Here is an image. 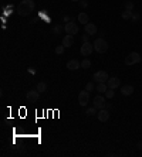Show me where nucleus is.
<instances>
[{"instance_id": "nucleus-4", "label": "nucleus", "mask_w": 142, "mask_h": 157, "mask_svg": "<svg viewBox=\"0 0 142 157\" xmlns=\"http://www.w3.org/2000/svg\"><path fill=\"white\" fill-rule=\"evenodd\" d=\"M64 30H66L67 34H71V35H74V34H77L78 33V27H77V24L74 23V21H68L66 26H64Z\"/></svg>"}, {"instance_id": "nucleus-32", "label": "nucleus", "mask_w": 142, "mask_h": 157, "mask_svg": "<svg viewBox=\"0 0 142 157\" xmlns=\"http://www.w3.org/2000/svg\"><path fill=\"white\" fill-rule=\"evenodd\" d=\"M138 149H142V142H139V143H138Z\"/></svg>"}, {"instance_id": "nucleus-34", "label": "nucleus", "mask_w": 142, "mask_h": 157, "mask_svg": "<svg viewBox=\"0 0 142 157\" xmlns=\"http://www.w3.org/2000/svg\"><path fill=\"white\" fill-rule=\"evenodd\" d=\"M141 57H142V54H141Z\"/></svg>"}, {"instance_id": "nucleus-31", "label": "nucleus", "mask_w": 142, "mask_h": 157, "mask_svg": "<svg viewBox=\"0 0 142 157\" xmlns=\"http://www.w3.org/2000/svg\"><path fill=\"white\" fill-rule=\"evenodd\" d=\"M64 21H70V17L68 16H64Z\"/></svg>"}, {"instance_id": "nucleus-11", "label": "nucleus", "mask_w": 142, "mask_h": 157, "mask_svg": "<svg viewBox=\"0 0 142 157\" xmlns=\"http://www.w3.org/2000/svg\"><path fill=\"white\" fill-rule=\"evenodd\" d=\"M107 85H108V88H111V89H115V88H118L121 85V81L117 76H112V78H109L108 81H107Z\"/></svg>"}, {"instance_id": "nucleus-22", "label": "nucleus", "mask_w": 142, "mask_h": 157, "mask_svg": "<svg viewBox=\"0 0 142 157\" xmlns=\"http://www.w3.org/2000/svg\"><path fill=\"white\" fill-rule=\"evenodd\" d=\"M125 10H134V1H131V0L125 1Z\"/></svg>"}, {"instance_id": "nucleus-3", "label": "nucleus", "mask_w": 142, "mask_h": 157, "mask_svg": "<svg viewBox=\"0 0 142 157\" xmlns=\"http://www.w3.org/2000/svg\"><path fill=\"white\" fill-rule=\"evenodd\" d=\"M139 61H142V57L135 51L131 52V54H128V57L125 58V64H127V65H134V64H138Z\"/></svg>"}, {"instance_id": "nucleus-30", "label": "nucleus", "mask_w": 142, "mask_h": 157, "mask_svg": "<svg viewBox=\"0 0 142 157\" xmlns=\"http://www.w3.org/2000/svg\"><path fill=\"white\" fill-rule=\"evenodd\" d=\"M112 106H111V104H105V109H111Z\"/></svg>"}, {"instance_id": "nucleus-6", "label": "nucleus", "mask_w": 142, "mask_h": 157, "mask_svg": "<svg viewBox=\"0 0 142 157\" xmlns=\"http://www.w3.org/2000/svg\"><path fill=\"white\" fill-rule=\"evenodd\" d=\"M88 101H90V92L88 91H81L78 94V102H80V105L81 106H87Z\"/></svg>"}, {"instance_id": "nucleus-16", "label": "nucleus", "mask_w": 142, "mask_h": 157, "mask_svg": "<svg viewBox=\"0 0 142 157\" xmlns=\"http://www.w3.org/2000/svg\"><path fill=\"white\" fill-rule=\"evenodd\" d=\"M88 20H90V19H88V14L85 13V11H81V13L78 14V21H80V23H83L84 26L88 24Z\"/></svg>"}, {"instance_id": "nucleus-12", "label": "nucleus", "mask_w": 142, "mask_h": 157, "mask_svg": "<svg viewBox=\"0 0 142 157\" xmlns=\"http://www.w3.org/2000/svg\"><path fill=\"white\" fill-rule=\"evenodd\" d=\"M84 28H85V33H87L88 35H94V34L97 33V30H98L97 26H95L94 23H88V24H85Z\"/></svg>"}, {"instance_id": "nucleus-28", "label": "nucleus", "mask_w": 142, "mask_h": 157, "mask_svg": "<svg viewBox=\"0 0 142 157\" xmlns=\"http://www.w3.org/2000/svg\"><path fill=\"white\" fill-rule=\"evenodd\" d=\"M78 3H80V6H81V7H87V6H88V3H87V1H84V0H80Z\"/></svg>"}, {"instance_id": "nucleus-23", "label": "nucleus", "mask_w": 142, "mask_h": 157, "mask_svg": "<svg viewBox=\"0 0 142 157\" xmlns=\"http://www.w3.org/2000/svg\"><path fill=\"white\" fill-rule=\"evenodd\" d=\"M64 48H66V47H64V45H57V47H55V54H58V55H61V54H63V52H64Z\"/></svg>"}, {"instance_id": "nucleus-20", "label": "nucleus", "mask_w": 142, "mask_h": 157, "mask_svg": "<svg viewBox=\"0 0 142 157\" xmlns=\"http://www.w3.org/2000/svg\"><path fill=\"white\" fill-rule=\"evenodd\" d=\"M63 30H64V27H63L61 24H57V26H54V28H53V33L58 35V34H61V33H63Z\"/></svg>"}, {"instance_id": "nucleus-19", "label": "nucleus", "mask_w": 142, "mask_h": 157, "mask_svg": "<svg viewBox=\"0 0 142 157\" xmlns=\"http://www.w3.org/2000/svg\"><path fill=\"white\" fill-rule=\"evenodd\" d=\"M37 91L38 92H45L47 91V84L45 82H38L37 84Z\"/></svg>"}, {"instance_id": "nucleus-7", "label": "nucleus", "mask_w": 142, "mask_h": 157, "mask_svg": "<svg viewBox=\"0 0 142 157\" xmlns=\"http://www.w3.org/2000/svg\"><path fill=\"white\" fill-rule=\"evenodd\" d=\"M92 51H94V44H91V42L87 41L81 45V54H83L84 57H88Z\"/></svg>"}, {"instance_id": "nucleus-15", "label": "nucleus", "mask_w": 142, "mask_h": 157, "mask_svg": "<svg viewBox=\"0 0 142 157\" xmlns=\"http://www.w3.org/2000/svg\"><path fill=\"white\" fill-rule=\"evenodd\" d=\"M121 94L124 95V96H129V95H132L134 94V86H131V85H124L122 89H121Z\"/></svg>"}, {"instance_id": "nucleus-8", "label": "nucleus", "mask_w": 142, "mask_h": 157, "mask_svg": "<svg viewBox=\"0 0 142 157\" xmlns=\"http://www.w3.org/2000/svg\"><path fill=\"white\" fill-rule=\"evenodd\" d=\"M94 108H97L98 110L105 108V98H104L101 94L97 95V96L94 98Z\"/></svg>"}, {"instance_id": "nucleus-1", "label": "nucleus", "mask_w": 142, "mask_h": 157, "mask_svg": "<svg viewBox=\"0 0 142 157\" xmlns=\"http://www.w3.org/2000/svg\"><path fill=\"white\" fill-rule=\"evenodd\" d=\"M34 7H36V4H34L33 0H22L20 4H19V7H17V10H19L20 16L26 17V16H29L34 10Z\"/></svg>"}, {"instance_id": "nucleus-9", "label": "nucleus", "mask_w": 142, "mask_h": 157, "mask_svg": "<svg viewBox=\"0 0 142 157\" xmlns=\"http://www.w3.org/2000/svg\"><path fill=\"white\" fill-rule=\"evenodd\" d=\"M26 98H27V101H29V102L34 104V102H37V101H38V98H40V92H38L37 89H36V91H29L27 95H26Z\"/></svg>"}, {"instance_id": "nucleus-25", "label": "nucleus", "mask_w": 142, "mask_h": 157, "mask_svg": "<svg viewBox=\"0 0 142 157\" xmlns=\"http://www.w3.org/2000/svg\"><path fill=\"white\" fill-rule=\"evenodd\" d=\"M114 95H115V92H114V89H111V88H108V89H107V92H105V96L111 99V98H114Z\"/></svg>"}, {"instance_id": "nucleus-10", "label": "nucleus", "mask_w": 142, "mask_h": 157, "mask_svg": "<svg viewBox=\"0 0 142 157\" xmlns=\"http://www.w3.org/2000/svg\"><path fill=\"white\" fill-rule=\"evenodd\" d=\"M97 116H98V120H99V122H107V120L109 119L108 109H99L98 113H97Z\"/></svg>"}, {"instance_id": "nucleus-18", "label": "nucleus", "mask_w": 142, "mask_h": 157, "mask_svg": "<svg viewBox=\"0 0 142 157\" xmlns=\"http://www.w3.org/2000/svg\"><path fill=\"white\" fill-rule=\"evenodd\" d=\"M121 16H122V19H124V20H131V19H132V11L131 10H124Z\"/></svg>"}, {"instance_id": "nucleus-5", "label": "nucleus", "mask_w": 142, "mask_h": 157, "mask_svg": "<svg viewBox=\"0 0 142 157\" xmlns=\"http://www.w3.org/2000/svg\"><path fill=\"white\" fill-rule=\"evenodd\" d=\"M94 81H97V82H107L109 79L108 74L105 72V71H97V72L94 74Z\"/></svg>"}, {"instance_id": "nucleus-13", "label": "nucleus", "mask_w": 142, "mask_h": 157, "mask_svg": "<svg viewBox=\"0 0 142 157\" xmlns=\"http://www.w3.org/2000/svg\"><path fill=\"white\" fill-rule=\"evenodd\" d=\"M81 67V63H78V60H70L68 63H67V68L70 69V71H76Z\"/></svg>"}, {"instance_id": "nucleus-26", "label": "nucleus", "mask_w": 142, "mask_h": 157, "mask_svg": "<svg viewBox=\"0 0 142 157\" xmlns=\"http://www.w3.org/2000/svg\"><path fill=\"white\" fill-rule=\"evenodd\" d=\"M139 19H141L139 13H134V11H132V19L131 20L134 21V23H136V21H139Z\"/></svg>"}, {"instance_id": "nucleus-21", "label": "nucleus", "mask_w": 142, "mask_h": 157, "mask_svg": "<svg viewBox=\"0 0 142 157\" xmlns=\"http://www.w3.org/2000/svg\"><path fill=\"white\" fill-rule=\"evenodd\" d=\"M97 110H98V109L92 106V108H88V109H87V112H85V113H87L88 116H94V115H97V113H98Z\"/></svg>"}, {"instance_id": "nucleus-27", "label": "nucleus", "mask_w": 142, "mask_h": 157, "mask_svg": "<svg viewBox=\"0 0 142 157\" xmlns=\"http://www.w3.org/2000/svg\"><path fill=\"white\" fill-rule=\"evenodd\" d=\"M92 89H94V84H92V82H88V84L85 85V91L90 92V91H92Z\"/></svg>"}, {"instance_id": "nucleus-17", "label": "nucleus", "mask_w": 142, "mask_h": 157, "mask_svg": "<svg viewBox=\"0 0 142 157\" xmlns=\"http://www.w3.org/2000/svg\"><path fill=\"white\" fill-rule=\"evenodd\" d=\"M95 89L98 91L99 94H105L107 89H108V85H107V82H98V85H97Z\"/></svg>"}, {"instance_id": "nucleus-14", "label": "nucleus", "mask_w": 142, "mask_h": 157, "mask_svg": "<svg viewBox=\"0 0 142 157\" xmlns=\"http://www.w3.org/2000/svg\"><path fill=\"white\" fill-rule=\"evenodd\" d=\"M74 44V37L71 35V34H67L66 37L63 38V45L66 47V48H68V47H71Z\"/></svg>"}, {"instance_id": "nucleus-24", "label": "nucleus", "mask_w": 142, "mask_h": 157, "mask_svg": "<svg viewBox=\"0 0 142 157\" xmlns=\"http://www.w3.org/2000/svg\"><path fill=\"white\" fill-rule=\"evenodd\" d=\"M81 67L85 68V69H88V68L91 67V61H90V60H84V61L81 63Z\"/></svg>"}, {"instance_id": "nucleus-33", "label": "nucleus", "mask_w": 142, "mask_h": 157, "mask_svg": "<svg viewBox=\"0 0 142 157\" xmlns=\"http://www.w3.org/2000/svg\"><path fill=\"white\" fill-rule=\"evenodd\" d=\"M73 1H80V0H73Z\"/></svg>"}, {"instance_id": "nucleus-2", "label": "nucleus", "mask_w": 142, "mask_h": 157, "mask_svg": "<svg viewBox=\"0 0 142 157\" xmlns=\"http://www.w3.org/2000/svg\"><path fill=\"white\" fill-rule=\"evenodd\" d=\"M94 50L98 52V54H104V52L108 50V42L105 41L104 38H97L94 41Z\"/></svg>"}, {"instance_id": "nucleus-29", "label": "nucleus", "mask_w": 142, "mask_h": 157, "mask_svg": "<svg viewBox=\"0 0 142 157\" xmlns=\"http://www.w3.org/2000/svg\"><path fill=\"white\" fill-rule=\"evenodd\" d=\"M83 41H84V42L88 41V34H84V35H83Z\"/></svg>"}]
</instances>
